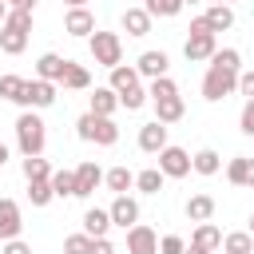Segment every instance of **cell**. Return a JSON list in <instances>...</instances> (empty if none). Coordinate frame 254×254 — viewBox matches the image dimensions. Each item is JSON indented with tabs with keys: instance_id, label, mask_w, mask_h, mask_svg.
<instances>
[{
	"instance_id": "obj_1",
	"label": "cell",
	"mask_w": 254,
	"mask_h": 254,
	"mask_svg": "<svg viewBox=\"0 0 254 254\" xmlns=\"http://www.w3.org/2000/svg\"><path fill=\"white\" fill-rule=\"evenodd\" d=\"M28 32H32V12L28 8H12L8 20L0 24V52L4 56H20L28 48Z\"/></svg>"
},
{
	"instance_id": "obj_2",
	"label": "cell",
	"mask_w": 254,
	"mask_h": 254,
	"mask_svg": "<svg viewBox=\"0 0 254 254\" xmlns=\"http://www.w3.org/2000/svg\"><path fill=\"white\" fill-rule=\"evenodd\" d=\"M75 135L83 143H95V147H115L119 143V127L111 115H95V111H83L75 119Z\"/></svg>"
},
{
	"instance_id": "obj_3",
	"label": "cell",
	"mask_w": 254,
	"mask_h": 254,
	"mask_svg": "<svg viewBox=\"0 0 254 254\" xmlns=\"http://www.w3.org/2000/svg\"><path fill=\"white\" fill-rule=\"evenodd\" d=\"M44 143H48V123L36 111H20V119H16V147H20V155H44Z\"/></svg>"
},
{
	"instance_id": "obj_4",
	"label": "cell",
	"mask_w": 254,
	"mask_h": 254,
	"mask_svg": "<svg viewBox=\"0 0 254 254\" xmlns=\"http://www.w3.org/2000/svg\"><path fill=\"white\" fill-rule=\"evenodd\" d=\"M87 52H91V60L99 64V67H115V64H123V40H119V32H91L87 36Z\"/></svg>"
},
{
	"instance_id": "obj_5",
	"label": "cell",
	"mask_w": 254,
	"mask_h": 254,
	"mask_svg": "<svg viewBox=\"0 0 254 254\" xmlns=\"http://www.w3.org/2000/svg\"><path fill=\"white\" fill-rule=\"evenodd\" d=\"M230 91H238V71L234 67H222V64H210L206 75H202V99L206 103H218Z\"/></svg>"
},
{
	"instance_id": "obj_6",
	"label": "cell",
	"mask_w": 254,
	"mask_h": 254,
	"mask_svg": "<svg viewBox=\"0 0 254 254\" xmlns=\"http://www.w3.org/2000/svg\"><path fill=\"white\" fill-rule=\"evenodd\" d=\"M24 111H44V107H52L56 103V83L52 79H28L24 83V91H20V99H16Z\"/></svg>"
},
{
	"instance_id": "obj_7",
	"label": "cell",
	"mask_w": 254,
	"mask_h": 254,
	"mask_svg": "<svg viewBox=\"0 0 254 254\" xmlns=\"http://www.w3.org/2000/svg\"><path fill=\"white\" fill-rule=\"evenodd\" d=\"M159 171H163L167 179H187V175H190V151L167 143V147L159 151Z\"/></svg>"
},
{
	"instance_id": "obj_8",
	"label": "cell",
	"mask_w": 254,
	"mask_h": 254,
	"mask_svg": "<svg viewBox=\"0 0 254 254\" xmlns=\"http://www.w3.org/2000/svg\"><path fill=\"white\" fill-rule=\"evenodd\" d=\"M218 32H187V44H183V56L190 60V64H202V60H210L214 52H218V40H214Z\"/></svg>"
},
{
	"instance_id": "obj_9",
	"label": "cell",
	"mask_w": 254,
	"mask_h": 254,
	"mask_svg": "<svg viewBox=\"0 0 254 254\" xmlns=\"http://www.w3.org/2000/svg\"><path fill=\"white\" fill-rule=\"evenodd\" d=\"M135 67H139L143 79H159V75H171V56L163 48H151V52H143L135 60Z\"/></svg>"
},
{
	"instance_id": "obj_10",
	"label": "cell",
	"mask_w": 254,
	"mask_h": 254,
	"mask_svg": "<svg viewBox=\"0 0 254 254\" xmlns=\"http://www.w3.org/2000/svg\"><path fill=\"white\" fill-rule=\"evenodd\" d=\"M20 230H24L20 202H16V198H0V242H8V238H20Z\"/></svg>"
},
{
	"instance_id": "obj_11",
	"label": "cell",
	"mask_w": 254,
	"mask_h": 254,
	"mask_svg": "<svg viewBox=\"0 0 254 254\" xmlns=\"http://www.w3.org/2000/svg\"><path fill=\"white\" fill-rule=\"evenodd\" d=\"M127 254H159V234L143 222H135L127 230Z\"/></svg>"
},
{
	"instance_id": "obj_12",
	"label": "cell",
	"mask_w": 254,
	"mask_h": 254,
	"mask_svg": "<svg viewBox=\"0 0 254 254\" xmlns=\"http://www.w3.org/2000/svg\"><path fill=\"white\" fill-rule=\"evenodd\" d=\"M64 32L75 36V40H87V36L95 32V16H91L87 8H67V16H64Z\"/></svg>"
},
{
	"instance_id": "obj_13",
	"label": "cell",
	"mask_w": 254,
	"mask_h": 254,
	"mask_svg": "<svg viewBox=\"0 0 254 254\" xmlns=\"http://www.w3.org/2000/svg\"><path fill=\"white\" fill-rule=\"evenodd\" d=\"M151 12L147 8H123V16H119V28L127 32V36H135V40H143L147 32H151Z\"/></svg>"
},
{
	"instance_id": "obj_14",
	"label": "cell",
	"mask_w": 254,
	"mask_h": 254,
	"mask_svg": "<svg viewBox=\"0 0 254 254\" xmlns=\"http://www.w3.org/2000/svg\"><path fill=\"white\" fill-rule=\"evenodd\" d=\"M163 147H167V123H159V119L143 123V127H139V151H147V155H159Z\"/></svg>"
},
{
	"instance_id": "obj_15",
	"label": "cell",
	"mask_w": 254,
	"mask_h": 254,
	"mask_svg": "<svg viewBox=\"0 0 254 254\" xmlns=\"http://www.w3.org/2000/svg\"><path fill=\"white\" fill-rule=\"evenodd\" d=\"M107 210H111V222L123 226V230H131V226L139 222V202H135L131 194H115V202H111Z\"/></svg>"
},
{
	"instance_id": "obj_16",
	"label": "cell",
	"mask_w": 254,
	"mask_h": 254,
	"mask_svg": "<svg viewBox=\"0 0 254 254\" xmlns=\"http://www.w3.org/2000/svg\"><path fill=\"white\" fill-rule=\"evenodd\" d=\"M99 183H103V171L95 163H79L75 167V198H91Z\"/></svg>"
},
{
	"instance_id": "obj_17",
	"label": "cell",
	"mask_w": 254,
	"mask_h": 254,
	"mask_svg": "<svg viewBox=\"0 0 254 254\" xmlns=\"http://www.w3.org/2000/svg\"><path fill=\"white\" fill-rule=\"evenodd\" d=\"M67 64H71V60L56 56V52H44V56L36 60V75H40V79H52V83H64V71H67Z\"/></svg>"
},
{
	"instance_id": "obj_18",
	"label": "cell",
	"mask_w": 254,
	"mask_h": 254,
	"mask_svg": "<svg viewBox=\"0 0 254 254\" xmlns=\"http://www.w3.org/2000/svg\"><path fill=\"white\" fill-rule=\"evenodd\" d=\"M190 171H194V175H202V179H210V175H218V171H222V155H218L214 147H198V151L190 155Z\"/></svg>"
},
{
	"instance_id": "obj_19",
	"label": "cell",
	"mask_w": 254,
	"mask_h": 254,
	"mask_svg": "<svg viewBox=\"0 0 254 254\" xmlns=\"http://www.w3.org/2000/svg\"><path fill=\"white\" fill-rule=\"evenodd\" d=\"M226 179L234 187H254V155H234L226 163Z\"/></svg>"
},
{
	"instance_id": "obj_20",
	"label": "cell",
	"mask_w": 254,
	"mask_h": 254,
	"mask_svg": "<svg viewBox=\"0 0 254 254\" xmlns=\"http://www.w3.org/2000/svg\"><path fill=\"white\" fill-rule=\"evenodd\" d=\"M151 103H155V119H159V123H167V127H171V123H179V119L187 115L183 95H167V99H151Z\"/></svg>"
},
{
	"instance_id": "obj_21",
	"label": "cell",
	"mask_w": 254,
	"mask_h": 254,
	"mask_svg": "<svg viewBox=\"0 0 254 254\" xmlns=\"http://www.w3.org/2000/svg\"><path fill=\"white\" fill-rule=\"evenodd\" d=\"M139 79H143V75H139V67H135V64H115V67H111V83H107V87H115V91L123 95V91L139 87Z\"/></svg>"
},
{
	"instance_id": "obj_22",
	"label": "cell",
	"mask_w": 254,
	"mask_h": 254,
	"mask_svg": "<svg viewBox=\"0 0 254 254\" xmlns=\"http://www.w3.org/2000/svg\"><path fill=\"white\" fill-rule=\"evenodd\" d=\"M214 206H218V202H214L210 194H190L183 210H187L190 222H210V218H214Z\"/></svg>"
},
{
	"instance_id": "obj_23",
	"label": "cell",
	"mask_w": 254,
	"mask_h": 254,
	"mask_svg": "<svg viewBox=\"0 0 254 254\" xmlns=\"http://www.w3.org/2000/svg\"><path fill=\"white\" fill-rule=\"evenodd\" d=\"M190 242L202 246V250H210V254H218V250H222V230H218L214 222H198L194 234H190Z\"/></svg>"
},
{
	"instance_id": "obj_24",
	"label": "cell",
	"mask_w": 254,
	"mask_h": 254,
	"mask_svg": "<svg viewBox=\"0 0 254 254\" xmlns=\"http://www.w3.org/2000/svg\"><path fill=\"white\" fill-rule=\"evenodd\" d=\"M87 99H91L87 111H95V115H115V107H119V91L115 87H95Z\"/></svg>"
},
{
	"instance_id": "obj_25",
	"label": "cell",
	"mask_w": 254,
	"mask_h": 254,
	"mask_svg": "<svg viewBox=\"0 0 254 254\" xmlns=\"http://www.w3.org/2000/svg\"><path fill=\"white\" fill-rule=\"evenodd\" d=\"M111 226H115V222H111V210H99V206L83 210V230H87L91 238H103Z\"/></svg>"
},
{
	"instance_id": "obj_26",
	"label": "cell",
	"mask_w": 254,
	"mask_h": 254,
	"mask_svg": "<svg viewBox=\"0 0 254 254\" xmlns=\"http://www.w3.org/2000/svg\"><path fill=\"white\" fill-rule=\"evenodd\" d=\"M202 16H206L210 32H230V28H234V8H230V4H210Z\"/></svg>"
},
{
	"instance_id": "obj_27",
	"label": "cell",
	"mask_w": 254,
	"mask_h": 254,
	"mask_svg": "<svg viewBox=\"0 0 254 254\" xmlns=\"http://www.w3.org/2000/svg\"><path fill=\"white\" fill-rule=\"evenodd\" d=\"M222 254H254V234H250V230H230V234H222Z\"/></svg>"
},
{
	"instance_id": "obj_28",
	"label": "cell",
	"mask_w": 254,
	"mask_h": 254,
	"mask_svg": "<svg viewBox=\"0 0 254 254\" xmlns=\"http://www.w3.org/2000/svg\"><path fill=\"white\" fill-rule=\"evenodd\" d=\"M163 183H167V175H163L159 167H147V171L135 175V190H139V194H159Z\"/></svg>"
},
{
	"instance_id": "obj_29",
	"label": "cell",
	"mask_w": 254,
	"mask_h": 254,
	"mask_svg": "<svg viewBox=\"0 0 254 254\" xmlns=\"http://www.w3.org/2000/svg\"><path fill=\"white\" fill-rule=\"evenodd\" d=\"M64 87H67V91H87V87H91V71H87L83 64L71 60L67 71H64Z\"/></svg>"
},
{
	"instance_id": "obj_30",
	"label": "cell",
	"mask_w": 254,
	"mask_h": 254,
	"mask_svg": "<svg viewBox=\"0 0 254 254\" xmlns=\"http://www.w3.org/2000/svg\"><path fill=\"white\" fill-rule=\"evenodd\" d=\"M103 183H107V190H115V194H127V190L135 187V175H131L127 167H111V171H103Z\"/></svg>"
},
{
	"instance_id": "obj_31",
	"label": "cell",
	"mask_w": 254,
	"mask_h": 254,
	"mask_svg": "<svg viewBox=\"0 0 254 254\" xmlns=\"http://www.w3.org/2000/svg\"><path fill=\"white\" fill-rule=\"evenodd\" d=\"M20 171H24V179H28V183H32V179H52V163H48L44 155H24Z\"/></svg>"
},
{
	"instance_id": "obj_32",
	"label": "cell",
	"mask_w": 254,
	"mask_h": 254,
	"mask_svg": "<svg viewBox=\"0 0 254 254\" xmlns=\"http://www.w3.org/2000/svg\"><path fill=\"white\" fill-rule=\"evenodd\" d=\"M52 198H56L52 179H32V183H28V202H32V206H48Z\"/></svg>"
},
{
	"instance_id": "obj_33",
	"label": "cell",
	"mask_w": 254,
	"mask_h": 254,
	"mask_svg": "<svg viewBox=\"0 0 254 254\" xmlns=\"http://www.w3.org/2000/svg\"><path fill=\"white\" fill-rule=\"evenodd\" d=\"M52 190L56 198H75V171H52Z\"/></svg>"
},
{
	"instance_id": "obj_34",
	"label": "cell",
	"mask_w": 254,
	"mask_h": 254,
	"mask_svg": "<svg viewBox=\"0 0 254 254\" xmlns=\"http://www.w3.org/2000/svg\"><path fill=\"white\" fill-rule=\"evenodd\" d=\"M143 8H147L151 16H159V20H171V16H179L187 4H183V0H147Z\"/></svg>"
},
{
	"instance_id": "obj_35",
	"label": "cell",
	"mask_w": 254,
	"mask_h": 254,
	"mask_svg": "<svg viewBox=\"0 0 254 254\" xmlns=\"http://www.w3.org/2000/svg\"><path fill=\"white\" fill-rule=\"evenodd\" d=\"M147 95H151V99H167V95H179V83H175L171 75H159V79H151V83H147Z\"/></svg>"
},
{
	"instance_id": "obj_36",
	"label": "cell",
	"mask_w": 254,
	"mask_h": 254,
	"mask_svg": "<svg viewBox=\"0 0 254 254\" xmlns=\"http://www.w3.org/2000/svg\"><path fill=\"white\" fill-rule=\"evenodd\" d=\"M24 83H28L24 75H12V71H8V75H0V99H12V103H16V99H20V91H24Z\"/></svg>"
},
{
	"instance_id": "obj_37",
	"label": "cell",
	"mask_w": 254,
	"mask_h": 254,
	"mask_svg": "<svg viewBox=\"0 0 254 254\" xmlns=\"http://www.w3.org/2000/svg\"><path fill=\"white\" fill-rule=\"evenodd\" d=\"M147 99H151V95H147V87L139 83V87H131V91H123V95H119V107H127V111H139Z\"/></svg>"
},
{
	"instance_id": "obj_38",
	"label": "cell",
	"mask_w": 254,
	"mask_h": 254,
	"mask_svg": "<svg viewBox=\"0 0 254 254\" xmlns=\"http://www.w3.org/2000/svg\"><path fill=\"white\" fill-rule=\"evenodd\" d=\"M87 250H91V234H87V230L64 238V254H87Z\"/></svg>"
},
{
	"instance_id": "obj_39",
	"label": "cell",
	"mask_w": 254,
	"mask_h": 254,
	"mask_svg": "<svg viewBox=\"0 0 254 254\" xmlns=\"http://www.w3.org/2000/svg\"><path fill=\"white\" fill-rule=\"evenodd\" d=\"M238 131L254 139V99H246V103H242V115H238Z\"/></svg>"
},
{
	"instance_id": "obj_40",
	"label": "cell",
	"mask_w": 254,
	"mask_h": 254,
	"mask_svg": "<svg viewBox=\"0 0 254 254\" xmlns=\"http://www.w3.org/2000/svg\"><path fill=\"white\" fill-rule=\"evenodd\" d=\"M183 250H187V242L179 234H163L159 238V254H183Z\"/></svg>"
},
{
	"instance_id": "obj_41",
	"label": "cell",
	"mask_w": 254,
	"mask_h": 254,
	"mask_svg": "<svg viewBox=\"0 0 254 254\" xmlns=\"http://www.w3.org/2000/svg\"><path fill=\"white\" fill-rule=\"evenodd\" d=\"M238 95L254 99V67H250V71H238Z\"/></svg>"
},
{
	"instance_id": "obj_42",
	"label": "cell",
	"mask_w": 254,
	"mask_h": 254,
	"mask_svg": "<svg viewBox=\"0 0 254 254\" xmlns=\"http://www.w3.org/2000/svg\"><path fill=\"white\" fill-rule=\"evenodd\" d=\"M0 254H32V246H28L24 238H8V242L0 246Z\"/></svg>"
},
{
	"instance_id": "obj_43",
	"label": "cell",
	"mask_w": 254,
	"mask_h": 254,
	"mask_svg": "<svg viewBox=\"0 0 254 254\" xmlns=\"http://www.w3.org/2000/svg\"><path fill=\"white\" fill-rule=\"evenodd\" d=\"M87 254H115V246H111V238L103 234V238H91V250Z\"/></svg>"
},
{
	"instance_id": "obj_44",
	"label": "cell",
	"mask_w": 254,
	"mask_h": 254,
	"mask_svg": "<svg viewBox=\"0 0 254 254\" xmlns=\"http://www.w3.org/2000/svg\"><path fill=\"white\" fill-rule=\"evenodd\" d=\"M8 8H28V12H32V8H36V0H8Z\"/></svg>"
},
{
	"instance_id": "obj_45",
	"label": "cell",
	"mask_w": 254,
	"mask_h": 254,
	"mask_svg": "<svg viewBox=\"0 0 254 254\" xmlns=\"http://www.w3.org/2000/svg\"><path fill=\"white\" fill-rule=\"evenodd\" d=\"M183 254H210V250H202V246H194V242H190V246H187Z\"/></svg>"
},
{
	"instance_id": "obj_46",
	"label": "cell",
	"mask_w": 254,
	"mask_h": 254,
	"mask_svg": "<svg viewBox=\"0 0 254 254\" xmlns=\"http://www.w3.org/2000/svg\"><path fill=\"white\" fill-rule=\"evenodd\" d=\"M8 12H12V8H8V0H0V24L8 20Z\"/></svg>"
},
{
	"instance_id": "obj_47",
	"label": "cell",
	"mask_w": 254,
	"mask_h": 254,
	"mask_svg": "<svg viewBox=\"0 0 254 254\" xmlns=\"http://www.w3.org/2000/svg\"><path fill=\"white\" fill-rule=\"evenodd\" d=\"M67 8H87V0H64Z\"/></svg>"
},
{
	"instance_id": "obj_48",
	"label": "cell",
	"mask_w": 254,
	"mask_h": 254,
	"mask_svg": "<svg viewBox=\"0 0 254 254\" xmlns=\"http://www.w3.org/2000/svg\"><path fill=\"white\" fill-rule=\"evenodd\" d=\"M4 163H8V147L0 143V167H4Z\"/></svg>"
},
{
	"instance_id": "obj_49",
	"label": "cell",
	"mask_w": 254,
	"mask_h": 254,
	"mask_svg": "<svg viewBox=\"0 0 254 254\" xmlns=\"http://www.w3.org/2000/svg\"><path fill=\"white\" fill-rule=\"evenodd\" d=\"M246 230H250V234H254V214H250V226H246Z\"/></svg>"
},
{
	"instance_id": "obj_50",
	"label": "cell",
	"mask_w": 254,
	"mask_h": 254,
	"mask_svg": "<svg viewBox=\"0 0 254 254\" xmlns=\"http://www.w3.org/2000/svg\"><path fill=\"white\" fill-rule=\"evenodd\" d=\"M210 4H234V0H210Z\"/></svg>"
},
{
	"instance_id": "obj_51",
	"label": "cell",
	"mask_w": 254,
	"mask_h": 254,
	"mask_svg": "<svg viewBox=\"0 0 254 254\" xmlns=\"http://www.w3.org/2000/svg\"><path fill=\"white\" fill-rule=\"evenodd\" d=\"M183 4H202V0H183Z\"/></svg>"
}]
</instances>
